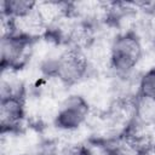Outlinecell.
I'll use <instances>...</instances> for the list:
<instances>
[{
	"label": "cell",
	"mask_w": 155,
	"mask_h": 155,
	"mask_svg": "<svg viewBox=\"0 0 155 155\" xmlns=\"http://www.w3.org/2000/svg\"><path fill=\"white\" fill-rule=\"evenodd\" d=\"M90 108V104L82 96L78 93L67 96L61 101L59 109L53 122L64 132L78 131L87 122Z\"/></svg>",
	"instance_id": "cell-2"
},
{
	"label": "cell",
	"mask_w": 155,
	"mask_h": 155,
	"mask_svg": "<svg viewBox=\"0 0 155 155\" xmlns=\"http://www.w3.org/2000/svg\"><path fill=\"white\" fill-rule=\"evenodd\" d=\"M108 155H122V154H120V153H117V151H115V150H111Z\"/></svg>",
	"instance_id": "cell-9"
},
{
	"label": "cell",
	"mask_w": 155,
	"mask_h": 155,
	"mask_svg": "<svg viewBox=\"0 0 155 155\" xmlns=\"http://www.w3.org/2000/svg\"><path fill=\"white\" fill-rule=\"evenodd\" d=\"M138 96L155 101V68L139 75Z\"/></svg>",
	"instance_id": "cell-7"
},
{
	"label": "cell",
	"mask_w": 155,
	"mask_h": 155,
	"mask_svg": "<svg viewBox=\"0 0 155 155\" xmlns=\"http://www.w3.org/2000/svg\"><path fill=\"white\" fill-rule=\"evenodd\" d=\"M27 113L24 97H4L0 104V122L2 131H18Z\"/></svg>",
	"instance_id": "cell-4"
},
{
	"label": "cell",
	"mask_w": 155,
	"mask_h": 155,
	"mask_svg": "<svg viewBox=\"0 0 155 155\" xmlns=\"http://www.w3.org/2000/svg\"><path fill=\"white\" fill-rule=\"evenodd\" d=\"M36 2L25 0H8L1 2V15H6L13 19L21 18L30 13L35 8Z\"/></svg>",
	"instance_id": "cell-6"
},
{
	"label": "cell",
	"mask_w": 155,
	"mask_h": 155,
	"mask_svg": "<svg viewBox=\"0 0 155 155\" xmlns=\"http://www.w3.org/2000/svg\"><path fill=\"white\" fill-rule=\"evenodd\" d=\"M142 39L134 31H122L111 40L110 69L114 75H126L136 71L143 54Z\"/></svg>",
	"instance_id": "cell-1"
},
{
	"label": "cell",
	"mask_w": 155,
	"mask_h": 155,
	"mask_svg": "<svg viewBox=\"0 0 155 155\" xmlns=\"http://www.w3.org/2000/svg\"><path fill=\"white\" fill-rule=\"evenodd\" d=\"M51 155H90L84 145H73V147H65L62 149L53 150Z\"/></svg>",
	"instance_id": "cell-8"
},
{
	"label": "cell",
	"mask_w": 155,
	"mask_h": 155,
	"mask_svg": "<svg viewBox=\"0 0 155 155\" xmlns=\"http://www.w3.org/2000/svg\"><path fill=\"white\" fill-rule=\"evenodd\" d=\"M35 40L19 34L1 36V64L2 69H18L25 64L33 54Z\"/></svg>",
	"instance_id": "cell-3"
},
{
	"label": "cell",
	"mask_w": 155,
	"mask_h": 155,
	"mask_svg": "<svg viewBox=\"0 0 155 155\" xmlns=\"http://www.w3.org/2000/svg\"><path fill=\"white\" fill-rule=\"evenodd\" d=\"M136 126L151 127L155 124V101L138 96L134 103V120Z\"/></svg>",
	"instance_id": "cell-5"
}]
</instances>
